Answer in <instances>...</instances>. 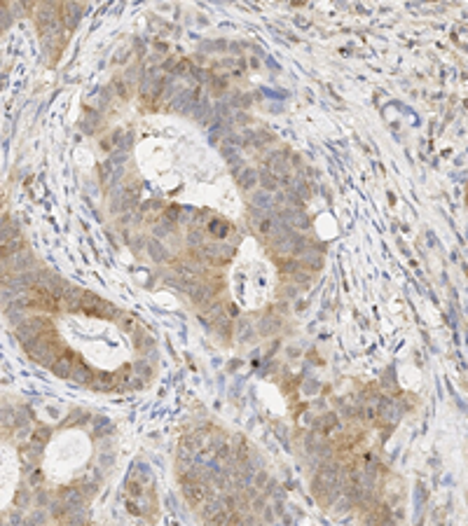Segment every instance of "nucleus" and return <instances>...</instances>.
<instances>
[{
    "instance_id": "1",
    "label": "nucleus",
    "mask_w": 468,
    "mask_h": 526,
    "mask_svg": "<svg viewBox=\"0 0 468 526\" xmlns=\"http://www.w3.org/2000/svg\"><path fill=\"white\" fill-rule=\"evenodd\" d=\"M35 290L40 292H47L49 297H54V299H59L61 295H63V290L68 288V281L66 278H61L56 272H47V269H38V281L35 285H33Z\"/></svg>"
},
{
    "instance_id": "2",
    "label": "nucleus",
    "mask_w": 468,
    "mask_h": 526,
    "mask_svg": "<svg viewBox=\"0 0 468 526\" xmlns=\"http://www.w3.org/2000/svg\"><path fill=\"white\" fill-rule=\"evenodd\" d=\"M311 494L316 496V501L321 503L323 508H328V505H333V503L337 501V496H340V484H328V482H323V479H318L316 475H314V479H311Z\"/></svg>"
},
{
    "instance_id": "3",
    "label": "nucleus",
    "mask_w": 468,
    "mask_h": 526,
    "mask_svg": "<svg viewBox=\"0 0 468 526\" xmlns=\"http://www.w3.org/2000/svg\"><path fill=\"white\" fill-rule=\"evenodd\" d=\"M199 250L206 262H227L234 255V248L227 243H204Z\"/></svg>"
},
{
    "instance_id": "4",
    "label": "nucleus",
    "mask_w": 468,
    "mask_h": 526,
    "mask_svg": "<svg viewBox=\"0 0 468 526\" xmlns=\"http://www.w3.org/2000/svg\"><path fill=\"white\" fill-rule=\"evenodd\" d=\"M82 299H85V290L82 288H78V285H70L68 283V288L63 290V295L59 297V307L66 309V311H80V307H82Z\"/></svg>"
},
{
    "instance_id": "5",
    "label": "nucleus",
    "mask_w": 468,
    "mask_h": 526,
    "mask_svg": "<svg viewBox=\"0 0 468 526\" xmlns=\"http://www.w3.org/2000/svg\"><path fill=\"white\" fill-rule=\"evenodd\" d=\"M181 484H183V494H185L190 505H201V503H204V498H206V486H204V484L190 482V479H185V477H181Z\"/></svg>"
},
{
    "instance_id": "6",
    "label": "nucleus",
    "mask_w": 468,
    "mask_h": 526,
    "mask_svg": "<svg viewBox=\"0 0 468 526\" xmlns=\"http://www.w3.org/2000/svg\"><path fill=\"white\" fill-rule=\"evenodd\" d=\"M298 262L304 267V269H321V267H323V253H321V250H316L309 243L307 250H304V253L298 257Z\"/></svg>"
},
{
    "instance_id": "7",
    "label": "nucleus",
    "mask_w": 468,
    "mask_h": 526,
    "mask_svg": "<svg viewBox=\"0 0 468 526\" xmlns=\"http://www.w3.org/2000/svg\"><path fill=\"white\" fill-rule=\"evenodd\" d=\"M234 182L241 190H253L258 185V171H253L250 166H243V169L234 171Z\"/></svg>"
},
{
    "instance_id": "8",
    "label": "nucleus",
    "mask_w": 468,
    "mask_h": 526,
    "mask_svg": "<svg viewBox=\"0 0 468 526\" xmlns=\"http://www.w3.org/2000/svg\"><path fill=\"white\" fill-rule=\"evenodd\" d=\"M59 501H63L68 505V510H75V508H85V496L82 491L75 489V486H68V489H61L59 494Z\"/></svg>"
},
{
    "instance_id": "9",
    "label": "nucleus",
    "mask_w": 468,
    "mask_h": 526,
    "mask_svg": "<svg viewBox=\"0 0 468 526\" xmlns=\"http://www.w3.org/2000/svg\"><path fill=\"white\" fill-rule=\"evenodd\" d=\"M73 367H75V360L70 356H59L54 363H52V372H54V377H59V379H70Z\"/></svg>"
},
{
    "instance_id": "10",
    "label": "nucleus",
    "mask_w": 468,
    "mask_h": 526,
    "mask_svg": "<svg viewBox=\"0 0 468 526\" xmlns=\"http://www.w3.org/2000/svg\"><path fill=\"white\" fill-rule=\"evenodd\" d=\"M59 12H61V17H63V21H66L70 28L73 26H78V21L82 19V5H78V3H66V5H61L59 7Z\"/></svg>"
},
{
    "instance_id": "11",
    "label": "nucleus",
    "mask_w": 468,
    "mask_h": 526,
    "mask_svg": "<svg viewBox=\"0 0 468 526\" xmlns=\"http://www.w3.org/2000/svg\"><path fill=\"white\" fill-rule=\"evenodd\" d=\"M146 250L150 253L152 262H159V265H164V262H169V260H171V253L164 248V243L157 241V239H152V241H148V243H146Z\"/></svg>"
},
{
    "instance_id": "12",
    "label": "nucleus",
    "mask_w": 468,
    "mask_h": 526,
    "mask_svg": "<svg viewBox=\"0 0 468 526\" xmlns=\"http://www.w3.org/2000/svg\"><path fill=\"white\" fill-rule=\"evenodd\" d=\"M241 136L246 140V145H253V147H265L267 143L274 140V133L269 131H243Z\"/></svg>"
},
{
    "instance_id": "13",
    "label": "nucleus",
    "mask_w": 468,
    "mask_h": 526,
    "mask_svg": "<svg viewBox=\"0 0 468 526\" xmlns=\"http://www.w3.org/2000/svg\"><path fill=\"white\" fill-rule=\"evenodd\" d=\"M19 234V227L17 222H14L12 218H3L0 220V246H5V243H10L12 239H17Z\"/></svg>"
},
{
    "instance_id": "14",
    "label": "nucleus",
    "mask_w": 468,
    "mask_h": 526,
    "mask_svg": "<svg viewBox=\"0 0 468 526\" xmlns=\"http://www.w3.org/2000/svg\"><path fill=\"white\" fill-rule=\"evenodd\" d=\"M197 272H199V267L195 262H178L173 267V276L181 281H197Z\"/></svg>"
},
{
    "instance_id": "15",
    "label": "nucleus",
    "mask_w": 468,
    "mask_h": 526,
    "mask_svg": "<svg viewBox=\"0 0 468 526\" xmlns=\"http://www.w3.org/2000/svg\"><path fill=\"white\" fill-rule=\"evenodd\" d=\"M220 155H223V159H225V162L230 164L234 171L243 169V159L239 157V147H234V145H230V143H225V145L220 147Z\"/></svg>"
},
{
    "instance_id": "16",
    "label": "nucleus",
    "mask_w": 468,
    "mask_h": 526,
    "mask_svg": "<svg viewBox=\"0 0 468 526\" xmlns=\"http://www.w3.org/2000/svg\"><path fill=\"white\" fill-rule=\"evenodd\" d=\"M195 103H197V94H192V91H183L181 96H176V101H173L171 108L178 110V112H192Z\"/></svg>"
},
{
    "instance_id": "17",
    "label": "nucleus",
    "mask_w": 468,
    "mask_h": 526,
    "mask_svg": "<svg viewBox=\"0 0 468 526\" xmlns=\"http://www.w3.org/2000/svg\"><path fill=\"white\" fill-rule=\"evenodd\" d=\"M281 327V318L279 316H265L262 321H258V330H260L262 337H269V334L279 332Z\"/></svg>"
},
{
    "instance_id": "18",
    "label": "nucleus",
    "mask_w": 468,
    "mask_h": 526,
    "mask_svg": "<svg viewBox=\"0 0 468 526\" xmlns=\"http://www.w3.org/2000/svg\"><path fill=\"white\" fill-rule=\"evenodd\" d=\"M250 206H256L260 211H267V208H274V201H272V194L265 192V190H256L250 194Z\"/></svg>"
},
{
    "instance_id": "19",
    "label": "nucleus",
    "mask_w": 468,
    "mask_h": 526,
    "mask_svg": "<svg viewBox=\"0 0 468 526\" xmlns=\"http://www.w3.org/2000/svg\"><path fill=\"white\" fill-rule=\"evenodd\" d=\"M94 314L101 316V318H105V321H113V318H117V316L122 314V311H120V309H117L113 302H108V299H101V302H98V307L94 309Z\"/></svg>"
},
{
    "instance_id": "20",
    "label": "nucleus",
    "mask_w": 468,
    "mask_h": 526,
    "mask_svg": "<svg viewBox=\"0 0 468 526\" xmlns=\"http://www.w3.org/2000/svg\"><path fill=\"white\" fill-rule=\"evenodd\" d=\"M234 337L241 339V342L253 339V323H250L248 318H239L237 325H234Z\"/></svg>"
},
{
    "instance_id": "21",
    "label": "nucleus",
    "mask_w": 468,
    "mask_h": 526,
    "mask_svg": "<svg viewBox=\"0 0 468 526\" xmlns=\"http://www.w3.org/2000/svg\"><path fill=\"white\" fill-rule=\"evenodd\" d=\"M258 180H260V185H262V190H265V192H276V190H279V178H276V175L274 173H269V171H260V173H258Z\"/></svg>"
},
{
    "instance_id": "22",
    "label": "nucleus",
    "mask_w": 468,
    "mask_h": 526,
    "mask_svg": "<svg viewBox=\"0 0 468 526\" xmlns=\"http://www.w3.org/2000/svg\"><path fill=\"white\" fill-rule=\"evenodd\" d=\"M337 428V417L335 414H323L321 419L314 421V430L316 433H330V430Z\"/></svg>"
},
{
    "instance_id": "23",
    "label": "nucleus",
    "mask_w": 468,
    "mask_h": 526,
    "mask_svg": "<svg viewBox=\"0 0 468 526\" xmlns=\"http://www.w3.org/2000/svg\"><path fill=\"white\" fill-rule=\"evenodd\" d=\"M70 379H75L78 384H87L89 386L91 384V379H94V372H91L87 365H82V363H78L73 367V374H70Z\"/></svg>"
},
{
    "instance_id": "24",
    "label": "nucleus",
    "mask_w": 468,
    "mask_h": 526,
    "mask_svg": "<svg viewBox=\"0 0 468 526\" xmlns=\"http://www.w3.org/2000/svg\"><path fill=\"white\" fill-rule=\"evenodd\" d=\"M213 325H215V332H218L220 337H230L232 327H234V321H232L227 314H223V316H218V318L213 321Z\"/></svg>"
},
{
    "instance_id": "25",
    "label": "nucleus",
    "mask_w": 468,
    "mask_h": 526,
    "mask_svg": "<svg viewBox=\"0 0 468 526\" xmlns=\"http://www.w3.org/2000/svg\"><path fill=\"white\" fill-rule=\"evenodd\" d=\"M225 510V505H223V501L220 498H211V501L204 503V510H201V514H204V519H211V517H215L218 512H223Z\"/></svg>"
},
{
    "instance_id": "26",
    "label": "nucleus",
    "mask_w": 468,
    "mask_h": 526,
    "mask_svg": "<svg viewBox=\"0 0 468 526\" xmlns=\"http://www.w3.org/2000/svg\"><path fill=\"white\" fill-rule=\"evenodd\" d=\"M208 232H211L213 236H218V239H223V236L230 234V224L223 222V220H208Z\"/></svg>"
},
{
    "instance_id": "27",
    "label": "nucleus",
    "mask_w": 468,
    "mask_h": 526,
    "mask_svg": "<svg viewBox=\"0 0 468 526\" xmlns=\"http://www.w3.org/2000/svg\"><path fill=\"white\" fill-rule=\"evenodd\" d=\"M225 133H232V131H230V124H227V122H213L211 133H208V140H211V143H215V140H218L220 136H225Z\"/></svg>"
},
{
    "instance_id": "28",
    "label": "nucleus",
    "mask_w": 468,
    "mask_h": 526,
    "mask_svg": "<svg viewBox=\"0 0 468 526\" xmlns=\"http://www.w3.org/2000/svg\"><path fill=\"white\" fill-rule=\"evenodd\" d=\"M98 122H101V117L96 115V112H87L85 117H82V129H85V133H94L96 131V127H98Z\"/></svg>"
},
{
    "instance_id": "29",
    "label": "nucleus",
    "mask_w": 468,
    "mask_h": 526,
    "mask_svg": "<svg viewBox=\"0 0 468 526\" xmlns=\"http://www.w3.org/2000/svg\"><path fill=\"white\" fill-rule=\"evenodd\" d=\"M134 369H136V372H138L140 377H143V379H150V377H152V372H155V367H152V365L148 363L146 358H138V360H136V363H134Z\"/></svg>"
},
{
    "instance_id": "30",
    "label": "nucleus",
    "mask_w": 468,
    "mask_h": 526,
    "mask_svg": "<svg viewBox=\"0 0 468 526\" xmlns=\"http://www.w3.org/2000/svg\"><path fill=\"white\" fill-rule=\"evenodd\" d=\"M89 386L108 391V388H113V377H108V374H94V379H91Z\"/></svg>"
},
{
    "instance_id": "31",
    "label": "nucleus",
    "mask_w": 468,
    "mask_h": 526,
    "mask_svg": "<svg viewBox=\"0 0 468 526\" xmlns=\"http://www.w3.org/2000/svg\"><path fill=\"white\" fill-rule=\"evenodd\" d=\"M127 159H129V152H124V150H113V152H110V157H108V162L113 164V166H117V169H120V166L127 162Z\"/></svg>"
},
{
    "instance_id": "32",
    "label": "nucleus",
    "mask_w": 468,
    "mask_h": 526,
    "mask_svg": "<svg viewBox=\"0 0 468 526\" xmlns=\"http://www.w3.org/2000/svg\"><path fill=\"white\" fill-rule=\"evenodd\" d=\"M171 234H173V227H171V222H166V220L155 227V239H157V241H162V239H166V236H171Z\"/></svg>"
},
{
    "instance_id": "33",
    "label": "nucleus",
    "mask_w": 468,
    "mask_h": 526,
    "mask_svg": "<svg viewBox=\"0 0 468 526\" xmlns=\"http://www.w3.org/2000/svg\"><path fill=\"white\" fill-rule=\"evenodd\" d=\"M291 278H293V281H295L298 285H309V281H311V272L302 267V269H298V272L293 274Z\"/></svg>"
},
{
    "instance_id": "34",
    "label": "nucleus",
    "mask_w": 468,
    "mask_h": 526,
    "mask_svg": "<svg viewBox=\"0 0 468 526\" xmlns=\"http://www.w3.org/2000/svg\"><path fill=\"white\" fill-rule=\"evenodd\" d=\"M204 239H206V236H204V232L201 230H197V227H192V230L188 232V241L192 243V246H204Z\"/></svg>"
},
{
    "instance_id": "35",
    "label": "nucleus",
    "mask_w": 468,
    "mask_h": 526,
    "mask_svg": "<svg viewBox=\"0 0 468 526\" xmlns=\"http://www.w3.org/2000/svg\"><path fill=\"white\" fill-rule=\"evenodd\" d=\"M94 426H96V435H103V430H105V433L113 430V424H110L108 419H103V417H94Z\"/></svg>"
},
{
    "instance_id": "36",
    "label": "nucleus",
    "mask_w": 468,
    "mask_h": 526,
    "mask_svg": "<svg viewBox=\"0 0 468 526\" xmlns=\"http://www.w3.org/2000/svg\"><path fill=\"white\" fill-rule=\"evenodd\" d=\"M227 517H230V510H223V512H218L215 517H211L206 524H208V526H225Z\"/></svg>"
},
{
    "instance_id": "37",
    "label": "nucleus",
    "mask_w": 468,
    "mask_h": 526,
    "mask_svg": "<svg viewBox=\"0 0 468 526\" xmlns=\"http://www.w3.org/2000/svg\"><path fill=\"white\" fill-rule=\"evenodd\" d=\"M12 421H14V426H17V428H24V426H28L30 417H28V414H26L24 409H19L17 414H14V417H12Z\"/></svg>"
},
{
    "instance_id": "38",
    "label": "nucleus",
    "mask_w": 468,
    "mask_h": 526,
    "mask_svg": "<svg viewBox=\"0 0 468 526\" xmlns=\"http://www.w3.org/2000/svg\"><path fill=\"white\" fill-rule=\"evenodd\" d=\"M267 482H269L267 472H265V470H258L256 477H253V486H256V489H265V486H267Z\"/></svg>"
},
{
    "instance_id": "39",
    "label": "nucleus",
    "mask_w": 468,
    "mask_h": 526,
    "mask_svg": "<svg viewBox=\"0 0 468 526\" xmlns=\"http://www.w3.org/2000/svg\"><path fill=\"white\" fill-rule=\"evenodd\" d=\"M178 218H181V208H178V206H169V208L164 211L166 222H178Z\"/></svg>"
},
{
    "instance_id": "40",
    "label": "nucleus",
    "mask_w": 468,
    "mask_h": 526,
    "mask_svg": "<svg viewBox=\"0 0 468 526\" xmlns=\"http://www.w3.org/2000/svg\"><path fill=\"white\" fill-rule=\"evenodd\" d=\"M382 384L389 388V391H393V388H395V377H393V369H391V367L382 374Z\"/></svg>"
},
{
    "instance_id": "41",
    "label": "nucleus",
    "mask_w": 468,
    "mask_h": 526,
    "mask_svg": "<svg viewBox=\"0 0 468 526\" xmlns=\"http://www.w3.org/2000/svg\"><path fill=\"white\" fill-rule=\"evenodd\" d=\"M232 105H234V108H248V105H250V98L246 96V94H239V96L232 98Z\"/></svg>"
},
{
    "instance_id": "42",
    "label": "nucleus",
    "mask_w": 468,
    "mask_h": 526,
    "mask_svg": "<svg viewBox=\"0 0 468 526\" xmlns=\"http://www.w3.org/2000/svg\"><path fill=\"white\" fill-rule=\"evenodd\" d=\"M281 269H283L286 274H291V276H293V274L298 272V269H302V265H300L298 260H288V262H283V267H281Z\"/></svg>"
},
{
    "instance_id": "43",
    "label": "nucleus",
    "mask_w": 468,
    "mask_h": 526,
    "mask_svg": "<svg viewBox=\"0 0 468 526\" xmlns=\"http://www.w3.org/2000/svg\"><path fill=\"white\" fill-rule=\"evenodd\" d=\"M117 318H120V327H122V330H127V332H131V330L136 327V325H134V318H129V316H122V314H120Z\"/></svg>"
},
{
    "instance_id": "44",
    "label": "nucleus",
    "mask_w": 468,
    "mask_h": 526,
    "mask_svg": "<svg viewBox=\"0 0 468 526\" xmlns=\"http://www.w3.org/2000/svg\"><path fill=\"white\" fill-rule=\"evenodd\" d=\"M113 463H115V456H113V454H105V456H101V459H98V466L103 468V470H108Z\"/></svg>"
},
{
    "instance_id": "45",
    "label": "nucleus",
    "mask_w": 468,
    "mask_h": 526,
    "mask_svg": "<svg viewBox=\"0 0 468 526\" xmlns=\"http://www.w3.org/2000/svg\"><path fill=\"white\" fill-rule=\"evenodd\" d=\"M40 479H43V472H40V470H33V472L28 475V484H30V486H38V484H40Z\"/></svg>"
},
{
    "instance_id": "46",
    "label": "nucleus",
    "mask_w": 468,
    "mask_h": 526,
    "mask_svg": "<svg viewBox=\"0 0 468 526\" xmlns=\"http://www.w3.org/2000/svg\"><path fill=\"white\" fill-rule=\"evenodd\" d=\"M38 503H40V505H52V496H49L47 491H40V494H38Z\"/></svg>"
},
{
    "instance_id": "47",
    "label": "nucleus",
    "mask_w": 468,
    "mask_h": 526,
    "mask_svg": "<svg viewBox=\"0 0 468 526\" xmlns=\"http://www.w3.org/2000/svg\"><path fill=\"white\" fill-rule=\"evenodd\" d=\"M281 295H286V297H295L298 295V288H295V285H283V288H281Z\"/></svg>"
},
{
    "instance_id": "48",
    "label": "nucleus",
    "mask_w": 468,
    "mask_h": 526,
    "mask_svg": "<svg viewBox=\"0 0 468 526\" xmlns=\"http://www.w3.org/2000/svg\"><path fill=\"white\" fill-rule=\"evenodd\" d=\"M131 243H134V248L136 250H140V248H146V239H143V236H134V239H131Z\"/></svg>"
},
{
    "instance_id": "49",
    "label": "nucleus",
    "mask_w": 468,
    "mask_h": 526,
    "mask_svg": "<svg viewBox=\"0 0 468 526\" xmlns=\"http://www.w3.org/2000/svg\"><path fill=\"white\" fill-rule=\"evenodd\" d=\"M232 122H237V124H246V122H248V117L243 115V112H234V115H232Z\"/></svg>"
},
{
    "instance_id": "50",
    "label": "nucleus",
    "mask_w": 468,
    "mask_h": 526,
    "mask_svg": "<svg viewBox=\"0 0 468 526\" xmlns=\"http://www.w3.org/2000/svg\"><path fill=\"white\" fill-rule=\"evenodd\" d=\"M253 501H256V503H253V510H262V508H265V496H260V494H258Z\"/></svg>"
},
{
    "instance_id": "51",
    "label": "nucleus",
    "mask_w": 468,
    "mask_h": 526,
    "mask_svg": "<svg viewBox=\"0 0 468 526\" xmlns=\"http://www.w3.org/2000/svg\"><path fill=\"white\" fill-rule=\"evenodd\" d=\"M98 101L103 103V105H108L110 103V89H103L101 94H98Z\"/></svg>"
},
{
    "instance_id": "52",
    "label": "nucleus",
    "mask_w": 468,
    "mask_h": 526,
    "mask_svg": "<svg viewBox=\"0 0 468 526\" xmlns=\"http://www.w3.org/2000/svg\"><path fill=\"white\" fill-rule=\"evenodd\" d=\"M10 524H14V526L21 524V514H19V512H12V514H10Z\"/></svg>"
},
{
    "instance_id": "53",
    "label": "nucleus",
    "mask_w": 468,
    "mask_h": 526,
    "mask_svg": "<svg viewBox=\"0 0 468 526\" xmlns=\"http://www.w3.org/2000/svg\"><path fill=\"white\" fill-rule=\"evenodd\" d=\"M318 384L316 381H304V391H316Z\"/></svg>"
},
{
    "instance_id": "54",
    "label": "nucleus",
    "mask_w": 468,
    "mask_h": 526,
    "mask_svg": "<svg viewBox=\"0 0 468 526\" xmlns=\"http://www.w3.org/2000/svg\"><path fill=\"white\" fill-rule=\"evenodd\" d=\"M87 194L89 197H96V185L94 182H87Z\"/></svg>"
},
{
    "instance_id": "55",
    "label": "nucleus",
    "mask_w": 468,
    "mask_h": 526,
    "mask_svg": "<svg viewBox=\"0 0 468 526\" xmlns=\"http://www.w3.org/2000/svg\"><path fill=\"white\" fill-rule=\"evenodd\" d=\"M351 505H353V503L349 501V498H347V501H340V510H342V512H344V510H351Z\"/></svg>"
},
{
    "instance_id": "56",
    "label": "nucleus",
    "mask_w": 468,
    "mask_h": 526,
    "mask_svg": "<svg viewBox=\"0 0 468 526\" xmlns=\"http://www.w3.org/2000/svg\"><path fill=\"white\" fill-rule=\"evenodd\" d=\"M286 510H283V503L281 501H276V505H274V514H283Z\"/></svg>"
},
{
    "instance_id": "57",
    "label": "nucleus",
    "mask_w": 468,
    "mask_h": 526,
    "mask_svg": "<svg viewBox=\"0 0 468 526\" xmlns=\"http://www.w3.org/2000/svg\"><path fill=\"white\" fill-rule=\"evenodd\" d=\"M115 89H117V91H120L122 96H124V94H127V87L122 85V82H115Z\"/></svg>"
},
{
    "instance_id": "58",
    "label": "nucleus",
    "mask_w": 468,
    "mask_h": 526,
    "mask_svg": "<svg viewBox=\"0 0 468 526\" xmlns=\"http://www.w3.org/2000/svg\"><path fill=\"white\" fill-rule=\"evenodd\" d=\"M213 87H218V89H225V80H213Z\"/></svg>"
},
{
    "instance_id": "59",
    "label": "nucleus",
    "mask_w": 468,
    "mask_h": 526,
    "mask_svg": "<svg viewBox=\"0 0 468 526\" xmlns=\"http://www.w3.org/2000/svg\"><path fill=\"white\" fill-rule=\"evenodd\" d=\"M265 519H267V521H274V512H272V510H267V512H265Z\"/></svg>"
}]
</instances>
